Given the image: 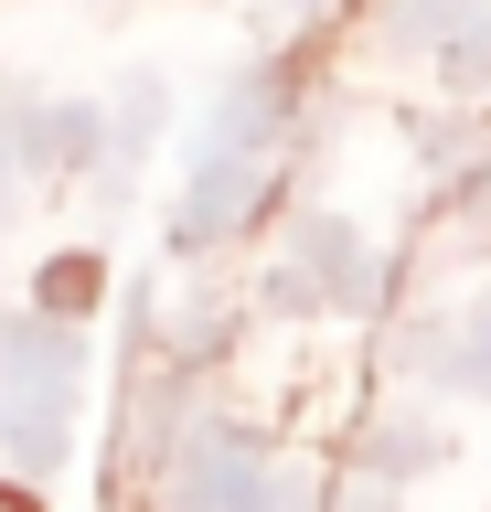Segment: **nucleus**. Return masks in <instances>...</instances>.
<instances>
[{
  "label": "nucleus",
  "mask_w": 491,
  "mask_h": 512,
  "mask_svg": "<svg viewBox=\"0 0 491 512\" xmlns=\"http://www.w3.org/2000/svg\"><path fill=\"white\" fill-rule=\"evenodd\" d=\"M0 512H22V502H11V491H0Z\"/></svg>",
  "instance_id": "f257e3e1"
}]
</instances>
